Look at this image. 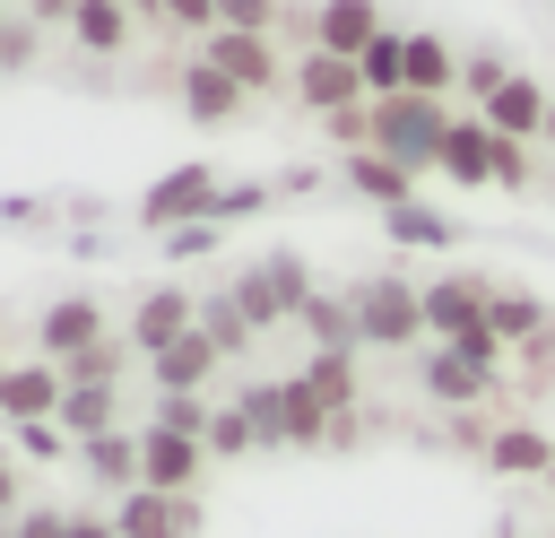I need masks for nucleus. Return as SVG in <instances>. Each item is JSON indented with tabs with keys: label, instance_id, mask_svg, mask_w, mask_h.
<instances>
[{
	"label": "nucleus",
	"instance_id": "nucleus-37",
	"mask_svg": "<svg viewBox=\"0 0 555 538\" xmlns=\"http://www.w3.org/2000/svg\"><path fill=\"white\" fill-rule=\"evenodd\" d=\"M9 538H69V512H61V503H26V512L9 521Z\"/></svg>",
	"mask_w": 555,
	"mask_h": 538
},
{
	"label": "nucleus",
	"instance_id": "nucleus-38",
	"mask_svg": "<svg viewBox=\"0 0 555 538\" xmlns=\"http://www.w3.org/2000/svg\"><path fill=\"white\" fill-rule=\"evenodd\" d=\"M165 252H173V260H191V252H217V217H199V226H173V234H165Z\"/></svg>",
	"mask_w": 555,
	"mask_h": 538
},
{
	"label": "nucleus",
	"instance_id": "nucleus-5",
	"mask_svg": "<svg viewBox=\"0 0 555 538\" xmlns=\"http://www.w3.org/2000/svg\"><path fill=\"white\" fill-rule=\"evenodd\" d=\"M217 200H225L217 165H173V174H156V182L139 191V226L173 234V226H199V217H217Z\"/></svg>",
	"mask_w": 555,
	"mask_h": 538
},
{
	"label": "nucleus",
	"instance_id": "nucleus-27",
	"mask_svg": "<svg viewBox=\"0 0 555 538\" xmlns=\"http://www.w3.org/2000/svg\"><path fill=\"white\" fill-rule=\"evenodd\" d=\"M356 69H364V95H373V104H382V95H408V35L382 26V35L356 52Z\"/></svg>",
	"mask_w": 555,
	"mask_h": 538
},
{
	"label": "nucleus",
	"instance_id": "nucleus-22",
	"mask_svg": "<svg viewBox=\"0 0 555 538\" xmlns=\"http://www.w3.org/2000/svg\"><path fill=\"white\" fill-rule=\"evenodd\" d=\"M52 425H61L69 443H87V434H113V425H121V382H69Z\"/></svg>",
	"mask_w": 555,
	"mask_h": 538
},
{
	"label": "nucleus",
	"instance_id": "nucleus-21",
	"mask_svg": "<svg viewBox=\"0 0 555 538\" xmlns=\"http://www.w3.org/2000/svg\"><path fill=\"white\" fill-rule=\"evenodd\" d=\"M217 364H225V347H217L208 330H182L165 356H147V382H156V390H208Z\"/></svg>",
	"mask_w": 555,
	"mask_h": 538
},
{
	"label": "nucleus",
	"instance_id": "nucleus-3",
	"mask_svg": "<svg viewBox=\"0 0 555 538\" xmlns=\"http://www.w3.org/2000/svg\"><path fill=\"white\" fill-rule=\"evenodd\" d=\"M234 304L251 312V330L304 321V304H312V269H304L295 252H260L251 269H234Z\"/></svg>",
	"mask_w": 555,
	"mask_h": 538
},
{
	"label": "nucleus",
	"instance_id": "nucleus-30",
	"mask_svg": "<svg viewBox=\"0 0 555 538\" xmlns=\"http://www.w3.org/2000/svg\"><path fill=\"white\" fill-rule=\"evenodd\" d=\"M199 330H208V338H217V347H225V356H243V347H251V338H260V330H251V312H243V304H234V286H225V295H208V304H199Z\"/></svg>",
	"mask_w": 555,
	"mask_h": 538
},
{
	"label": "nucleus",
	"instance_id": "nucleus-48",
	"mask_svg": "<svg viewBox=\"0 0 555 538\" xmlns=\"http://www.w3.org/2000/svg\"><path fill=\"white\" fill-rule=\"evenodd\" d=\"M0 35H9V0H0Z\"/></svg>",
	"mask_w": 555,
	"mask_h": 538
},
{
	"label": "nucleus",
	"instance_id": "nucleus-4",
	"mask_svg": "<svg viewBox=\"0 0 555 538\" xmlns=\"http://www.w3.org/2000/svg\"><path fill=\"white\" fill-rule=\"evenodd\" d=\"M208 451H217V460L286 451V382H251L243 399H225V408H217V425H208Z\"/></svg>",
	"mask_w": 555,
	"mask_h": 538
},
{
	"label": "nucleus",
	"instance_id": "nucleus-12",
	"mask_svg": "<svg viewBox=\"0 0 555 538\" xmlns=\"http://www.w3.org/2000/svg\"><path fill=\"white\" fill-rule=\"evenodd\" d=\"M61 390H69V373H61L52 356L0 364V417H9V425H52V417H61Z\"/></svg>",
	"mask_w": 555,
	"mask_h": 538
},
{
	"label": "nucleus",
	"instance_id": "nucleus-41",
	"mask_svg": "<svg viewBox=\"0 0 555 538\" xmlns=\"http://www.w3.org/2000/svg\"><path fill=\"white\" fill-rule=\"evenodd\" d=\"M26 512V477H17V460L0 451V521H17Z\"/></svg>",
	"mask_w": 555,
	"mask_h": 538
},
{
	"label": "nucleus",
	"instance_id": "nucleus-8",
	"mask_svg": "<svg viewBox=\"0 0 555 538\" xmlns=\"http://www.w3.org/2000/svg\"><path fill=\"white\" fill-rule=\"evenodd\" d=\"M286 87H295V104H304V113H321V121H330V113H356V104H373V95H364V69H356V61H338V52H312V43L295 52Z\"/></svg>",
	"mask_w": 555,
	"mask_h": 538
},
{
	"label": "nucleus",
	"instance_id": "nucleus-42",
	"mask_svg": "<svg viewBox=\"0 0 555 538\" xmlns=\"http://www.w3.org/2000/svg\"><path fill=\"white\" fill-rule=\"evenodd\" d=\"M251 208H260V182H243V191L225 182V200H217V226H225V217H251Z\"/></svg>",
	"mask_w": 555,
	"mask_h": 538
},
{
	"label": "nucleus",
	"instance_id": "nucleus-23",
	"mask_svg": "<svg viewBox=\"0 0 555 538\" xmlns=\"http://www.w3.org/2000/svg\"><path fill=\"white\" fill-rule=\"evenodd\" d=\"M78 460H87V477H95L113 503L139 486V434H130V425H113V434H87V443H78Z\"/></svg>",
	"mask_w": 555,
	"mask_h": 538
},
{
	"label": "nucleus",
	"instance_id": "nucleus-26",
	"mask_svg": "<svg viewBox=\"0 0 555 538\" xmlns=\"http://www.w3.org/2000/svg\"><path fill=\"white\" fill-rule=\"evenodd\" d=\"M451 87H460V52L416 26V35H408V95H442V104H451Z\"/></svg>",
	"mask_w": 555,
	"mask_h": 538
},
{
	"label": "nucleus",
	"instance_id": "nucleus-11",
	"mask_svg": "<svg viewBox=\"0 0 555 538\" xmlns=\"http://www.w3.org/2000/svg\"><path fill=\"white\" fill-rule=\"evenodd\" d=\"M199 61H217L243 95H269V87H286V69H295V61H278V35H234V26H217V35L199 43Z\"/></svg>",
	"mask_w": 555,
	"mask_h": 538
},
{
	"label": "nucleus",
	"instance_id": "nucleus-43",
	"mask_svg": "<svg viewBox=\"0 0 555 538\" xmlns=\"http://www.w3.org/2000/svg\"><path fill=\"white\" fill-rule=\"evenodd\" d=\"M26 17H35V26H69V17H78V0H26Z\"/></svg>",
	"mask_w": 555,
	"mask_h": 538
},
{
	"label": "nucleus",
	"instance_id": "nucleus-45",
	"mask_svg": "<svg viewBox=\"0 0 555 538\" xmlns=\"http://www.w3.org/2000/svg\"><path fill=\"white\" fill-rule=\"evenodd\" d=\"M17 443H26L35 460H43V451H61V425H17Z\"/></svg>",
	"mask_w": 555,
	"mask_h": 538
},
{
	"label": "nucleus",
	"instance_id": "nucleus-33",
	"mask_svg": "<svg viewBox=\"0 0 555 538\" xmlns=\"http://www.w3.org/2000/svg\"><path fill=\"white\" fill-rule=\"evenodd\" d=\"M121 364H130V338H95V347L69 356L61 373H69V382H121Z\"/></svg>",
	"mask_w": 555,
	"mask_h": 538
},
{
	"label": "nucleus",
	"instance_id": "nucleus-15",
	"mask_svg": "<svg viewBox=\"0 0 555 538\" xmlns=\"http://www.w3.org/2000/svg\"><path fill=\"white\" fill-rule=\"evenodd\" d=\"M494 156H503V139L486 130V113H451V130H442V156H434V174H451L460 191H486V182H494Z\"/></svg>",
	"mask_w": 555,
	"mask_h": 538
},
{
	"label": "nucleus",
	"instance_id": "nucleus-13",
	"mask_svg": "<svg viewBox=\"0 0 555 538\" xmlns=\"http://www.w3.org/2000/svg\"><path fill=\"white\" fill-rule=\"evenodd\" d=\"M494 477H529V486H546V469H555V434L538 425V417H494V434H486V451H477Z\"/></svg>",
	"mask_w": 555,
	"mask_h": 538
},
{
	"label": "nucleus",
	"instance_id": "nucleus-2",
	"mask_svg": "<svg viewBox=\"0 0 555 538\" xmlns=\"http://www.w3.org/2000/svg\"><path fill=\"white\" fill-rule=\"evenodd\" d=\"M442 130H451V104H442V95H382V104H373V148H382L390 165H408V174H434Z\"/></svg>",
	"mask_w": 555,
	"mask_h": 538
},
{
	"label": "nucleus",
	"instance_id": "nucleus-31",
	"mask_svg": "<svg viewBox=\"0 0 555 538\" xmlns=\"http://www.w3.org/2000/svg\"><path fill=\"white\" fill-rule=\"evenodd\" d=\"M156 425H173V434H199V443H208L217 408H208V390H156Z\"/></svg>",
	"mask_w": 555,
	"mask_h": 538
},
{
	"label": "nucleus",
	"instance_id": "nucleus-49",
	"mask_svg": "<svg viewBox=\"0 0 555 538\" xmlns=\"http://www.w3.org/2000/svg\"><path fill=\"white\" fill-rule=\"evenodd\" d=\"M546 495H555V469H546Z\"/></svg>",
	"mask_w": 555,
	"mask_h": 538
},
{
	"label": "nucleus",
	"instance_id": "nucleus-28",
	"mask_svg": "<svg viewBox=\"0 0 555 538\" xmlns=\"http://www.w3.org/2000/svg\"><path fill=\"white\" fill-rule=\"evenodd\" d=\"M330 417H356V356H330V347H312V364L295 373Z\"/></svg>",
	"mask_w": 555,
	"mask_h": 538
},
{
	"label": "nucleus",
	"instance_id": "nucleus-18",
	"mask_svg": "<svg viewBox=\"0 0 555 538\" xmlns=\"http://www.w3.org/2000/svg\"><path fill=\"white\" fill-rule=\"evenodd\" d=\"M373 35H382V0H321L304 17V43L312 52H338V61H356Z\"/></svg>",
	"mask_w": 555,
	"mask_h": 538
},
{
	"label": "nucleus",
	"instance_id": "nucleus-36",
	"mask_svg": "<svg viewBox=\"0 0 555 538\" xmlns=\"http://www.w3.org/2000/svg\"><path fill=\"white\" fill-rule=\"evenodd\" d=\"M156 17H165V26H182V35H199V43L217 35V0H156Z\"/></svg>",
	"mask_w": 555,
	"mask_h": 538
},
{
	"label": "nucleus",
	"instance_id": "nucleus-32",
	"mask_svg": "<svg viewBox=\"0 0 555 538\" xmlns=\"http://www.w3.org/2000/svg\"><path fill=\"white\" fill-rule=\"evenodd\" d=\"M503 78H512V61H503V52H460V95H468V113H477Z\"/></svg>",
	"mask_w": 555,
	"mask_h": 538
},
{
	"label": "nucleus",
	"instance_id": "nucleus-17",
	"mask_svg": "<svg viewBox=\"0 0 555 538\" xmlns=\"http://www.w3.org/2000/svg\"><path fill=\"white\" fill-rule=\"evenodd\" d=\"M546 104H555V95H546L529 69H512L477 113H486V130H494V139H520V148H529V139H546Z\"/></svg>",
	"mask_w": 555,
	"mask_h": 538
},
{
	"label": "nucleus",
	"instance_id": "nucleus-47",
	"mask_svg": "<svg viewBox=\"0 0 555 538\" xmlns=\"http://www.w3.org/2000/svg\"><path fill=\"white\" fill-rule=\"evenodd\" d=\"M546 139H555V104H546Z\"/></svg>",
	"mask_w": 555,
	"mask_h": 538
},
{
	"label": "nucleus",
	"instance_id": "nucleus-14",
	"mask_svg": "<svg viewBox=\"0 0 555 538\" xmlns=\"http://www.w3.org/2000/svg\"><path fill=\"white\" fill-rule=\"evenodd\" d=\"M95 338H113V330H104V304H95V295H61V304H43V312H35V356H52V364L87 356Z\"/></svg>",
	"mask_w": 555,
	"mask_h": 538
},
{
	"label": "nucleus",
	"instance_id": "nucleus-1",
	"mask_svg": "<svg viewBox=\"0 0 555 538\" xmlns=\"http://www.w3.org/2000/svg\"><path fill=\"white\" fill-rule=\"evenodd\" d=\"M347 304H356V338L364 347H434L425 338V278L382 269V278H356Z\"/></svg>",
	"mask_w": 555,
	"mask_h": 538
},
{
	"label": "nucleus",
	"instance_id": "nucleus-10",
	"mask_svg": "<svg viewBox=\"0 0 555 538\" xmlns=\"http://www.w3.org/2000/svg\"><path fill=\"white\" fill-rule=\"evenodd\" d=\"M208 443L199 434H173V425H139V486H165V495H191L208 477Z\"/></svg>",
	"mask_w": 555,
	"mask_h": 538
},
{
	"label": "nucleus",
	"instance_id": "nucleus-7",
	"mask_svg": "<svg viewBox=\"0 0 555 538\" xmlns=\"http://www.w3.org/2000/svg\"><path fill=\"white\" fill-rule=\"evenodd\" d=\"M486 295H494V278H477V269H442V278H425V338H434V347L477 338V330H486Z\"/></svg>",
	"mask_w": 555,
	"mask_h": 538
},
{
	"label": "nucleus",
	"instance_id": "nucleus-35",
	"mask_svg": "<svg viewBox=\"0 0 555 538\" xmlns=\"http://www.w3.org/2000/svg\"><path fill=\"white\" fill-rule=\"evenodd\" d=\"M217 26H234V35H278V0H217Z\"/></svg>",
	"mask_w": 555,
	"mask_h": 538
},
{
	"label": "nucleus",
	"instance_id": "nucleus-46",
	"mask_svg": "<svg viewBox=\"0 0 555 538\" xmlns=\"http://www.w3.org/2000/svg\"><path fill=\"white\" fill-rule=\"evenodd\" d=\"M121 9H130V17H156V0H121Z\"/></svg>",
	"mask_w": 555,
	"mask_h": 538
},
{
	"label": "nucleus",
	"instance_id": "nucleus-39",
	"mask_svg": "<svg viewBox=\"0 0 555 538\" xmlns=\"http://www.w3.org/2000/svg\"><path fill=\"white\" fill-rule=\"evenodd\" d=\"M35 61V17H9V35H0V69H26Z\"/></svg>",
	"mask_w": 555,
	"mask_h": 538
},
{
	"label": "nucleus",
	"instance_id": "nucleus-6",
	"mask_svg": "<svg viewBox=\"0 0 555 538\" xmlns=\"http://www.w3.org/2000/svg\"><path fill=\"white\" fill-rule=\"evenodd\" d=\"M416 382H425V399L451 408V417L503 399V364H477V356H460V347H416Z\"/></svg>",
	"mask_w": 555,
	"mask_h": 538
},
{
	"label": "nucleus",
	"instance_id": "nucleus-24",
	"mask_svg": "<svg viewBox=\"0 0 555 538\" xmlns=\"http://www.w3.org/2000/svg\"><path fill=\"white\" fill-rule=\"evenodd\" d=\"M347 191H364L373 208H408V200H416V174L390 165L382 148H356V156H347Z\"/></svg>",
	"mask_w": 555,
	"mask_h": 538
},
{
	"label": "nucleus",
	"instance_id": "nucleus-25",
	"mask_svg": "<svg viewBox=\"0 0 555 538\" xmlns=\"http://www.w3.org/2000/svg\"><path fill=\"white\" fill-rule=\"evenodd\" d=\"M69 35H78V52H95V61H113V52H130V35H139V17H130L121 0H78V17H69Z\"/></svg>",
	"mask_w": 555,
	"mask_h": 538
},
{
	"label": "nucleus",
	"instance_id": "nucleus-40",
	"mask_svg": "<svg viewBox=\"0 0 555 538\" xmlns=\"http://www.w3.org/2000/svg\"><path fill=\"white\" fill-rule=\"evenodd\" d=\"M494 182H503V191H520V182H529V148H520V139H503V156H494Z\"/></svg>",
	"mask_w": 555,
	"mask_h": 538
},
{
	"label": "nucleus",
	"instance_id": "nucleus-9",
	"mask_svg": "<svg viewBox=\"0 0 555 538\" xmlns=\"http://www.w3.org/2000/svg\"><path fill=\"white\" fill-rule=\"evenodd\" d=\"M182 330H199V295L191 286H147L139 304H130V321H121V338H130V356L147 364V356H165Z\"/></svg>",
	"mask_w": 555,
	"mask_h": 538
},
{
	"label": "nucleus",
	"instance_id": "nucleus-20",
	"mask_svg": "<svg viewBox=\"0 0 555 538\" xmlns=\"http://www.w3.org/2000/svg\"><path fill=\"white\" fill-rule=\"evenodd\" d=\"M173 87H182V113H191L199 130H217V121H234V113L251 104V95H243V87H234L217 61H199V52L182 61V78H173Z\"/></svg>",
	"mask_w": 555,
	"mask_h": 538
},
{
	"label": "nucleus",
	"instance_id": "nucleus-16",
	"mask_svg": "<svg viewBox=\"0 0 555 538\" xmlns=\"http://www.w3.org/2000/svg\"><path fill=\"white\" fill-rule=\"evenodd\" d=\"M113 529L121 538H191L199 529V503L191 495H165V486H130L113 503Z\"/></svg>",
	"mask_w": 555,
	"mask_h": 538
},
{
	"label": "nucleus",
	"instance_id": "nucleus-44",
	"mask_svg": "<svg viewBox=\"0 0 555 538\" xmlns=\"http://www.w3.org/2000/svg\"><path fill=\"white\" fill-rule=\"evenodd\" d=\"M69 538H121L113 512H69Z\"/></svg>",
	"mask_w": 555,
	"mask_h": 538
},
{
	"label": "nucleus",
	"instance_id": "nucleus-34",
	"mask_svg": "<svg viewBox=\"0 0 555 538\" xmlns=\"http://www.w3.org/2000/svg\"><path fill=\"white\" fill-rule=\"evenodd\" d=\"M382 226H390L399 243H451V226H442L434 208H416V200H408V208H382Z\"/></svg>",
	"mask_w": 555,
	"mask_h": 538
},
{
	"label": "nucleus",
	"instance_id": "nucleus-19",
	"mask_svg": "<svg viewBox=\"0 0 555 538\" xmlns=\"http://www.w3.org/2000/svg\"><path fill=\"white\" fill-rule=\"evenodd\" d=\"M486 330L503 338V356H529V347L555 330V312H546V295H529V286H494V295H486Z\"/></svg>",
	"mask_w": 555,
	"mask_h": 538
},
{
	"label": "nucleus",
	"instance_id": "nucleus-29",
	"mask_svg": "<svg viewBox=\"0 0 555 538\" xmlns=\"http://www.w3.org/2000/svg\"><path fill=\"white\" fill-rule=\"evenodd\" d=\"M304 330H312L330 356H356V347H364V338H356V304H347V295H312V304H304Z\"/></svg>",
	"mask_w": 555,
	"mask_h": 538
}]
</instances>
